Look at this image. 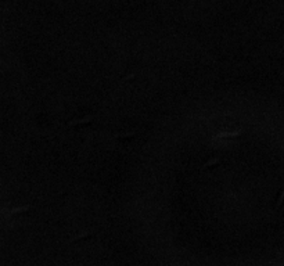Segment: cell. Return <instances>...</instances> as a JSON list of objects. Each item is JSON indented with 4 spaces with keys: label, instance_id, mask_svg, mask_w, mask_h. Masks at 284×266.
<instances>
[{
    "label": "cell",
    "instance_id": "1",
    "mask_svg": "<svg viewBox=\"0 0 284 266\" xmlns=\"http://www.w3.org/2000/svg\"><path fill=\"white\" fill-rule=\"evenodd\" d=\"M94 121V116L93 115H87L82 119H72L71 122L68 124L69 128H82V126H89V125L93 124Z\"/></svg>",
    "mask_w": 284,
    "mask_h": 266
},
{
    "label": "cell",
    "instance_id": "8",
    "mask_svg": "<svg viewBox=\"0 0 284 266\" xmlns=\"http://www.w3.org/2000/svg\"><path fill=\"white\" fill-rule=\"evenodd\" d=\"M130 79H134V75H128L126 78H124V81H130Z\"/></svg>",
    "mask_w": 284,
    "mask_h": 266
},
{
    "label": "cell",
    "instance_id": "5",
    "mask_svg": "<svg viewBox=\"0 0 284 266\" xmlns=\"http://www.w3.org/2000/svg\"><path fill=\"white\" fill-rule=\"evenodd\" d=\"M137 133L136 132H126V133H116L114 137L115 139H118V140H130V139H133L134 136H136Z\"/></svg>",
    "mask_w": 284,
    "mask_h": 266
},
{
    "label": "cell",
    "instance_id": "6",
    "mask_svg": "<svg viewBox=\"0 0 284 266\" xmlns=\"http://www.w3.org/2000/svg\"><path fill=\"white\" fill-rule=\"evenodd\" d=\"M90 237H93V233H90V231H85V233L79 234V236H76L75 239L71 240V244L76 243V241H82V240H89Z\"/></svg>",
    "mask_w": 284,
    "mask_h": 266
},
{
    "label": "cell",
    "instance_id": "3",
    "mask_svg": "<svg viewBox=\"0 0 284 266\" xmlns=\"http://www.w3.org/2000/svg\"><path fill=\"white\" fill-rule=\"evenodd\" d=\"M220 164H222V160H220V158H212V160H209L208 162L204 164V169H215Z\"/></svg>",
    "mask_w": 284,
    "mask_h": 266
},
{
    "label": "cell",
    "instance_id": "4",
    "mask_svg": "<svg viewBox=\"0 0 284 266\" xmlns=\"http://www.w3.org/2000/svg\"><path fill=\"white\" fill-rule=\"evenodd\" d=\"M31 209V205H24V206H17V208H13L10 209L9 214L10 215H19V214H25Z\"/></svg>",
    "mask_w": 284,
    "mask_h": 266
},
{
    "label": "cell",
    "instance_id": "2",
    "mask_svg": "<svg viewBox=\"0 0 284 266\" xmlns=\"http://www.w3.org/2000/svg\"><path fill=\"white\" fill-rule=\"evenodd\" d=\"M241 133H243L241 129L234 130V132H222V133H218L215 137H214V140H216V139H225V137H237V136H240Z\"/></svg>",
    "mask_w": 284,
    "mask_h": 266
},
{
    "label": "cell",
    "instance_id": "9",
    "mask_svg": "<svg viewBox=\"0 0 284 266\" xmlns=\"http://www.w3.org/2000/svg\"><path fill=\"white\" fill-rule=\"evenodd\" d=\"M283 211H284V206H283Z\"/></svg>",
    "mask_w": 284,
    "mask_h": 266
},
{
    "label": "cell",
    "instance_id": "7",
    "mask_svg": "<svg viewBox=\"0 0 284 266\" xmlns=\"http://www.w3.org/2000/svg\"><path fill=\"white\" fill-rule=\"evenodd\" d=\"M283 200H284V193H283V194H281V197H280V198H279V201H277V206H279V205H280V204H281V202H283Z\"/></svg>",
    "mask_w": 284,
    "mask_h": 266
}]
</instances>
